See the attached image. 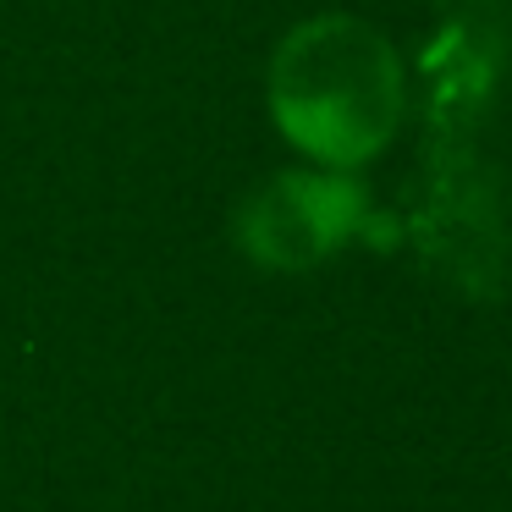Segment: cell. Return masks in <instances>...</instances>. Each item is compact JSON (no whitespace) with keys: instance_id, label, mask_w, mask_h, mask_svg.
Here are the masks:
<instances>
[{"instance_id":"obj_1","label":"cell","mask_w":512,"mask_h":512,"mask_svg":"<svg viewBox=\"0 0 512 512\" xmlns=\"http://www.w3.org/2000/svg\"><path fill=\"white\" fill-rule=\"evenodd\" d=\"M276 127L325 166H364L402 122V61L358 17H314L292 28L270 67Z\"/></svg>"},{"instance_id":"obj_2","label":"cell","mask_w":512,"mask_h":512,"mask_svg":"<svg viewBox=\"0 0 512 512\" xmlns=\"http://www.w3.org/2000/svg\"><path fill=\"white\" fill-rule=\"evenodd\" d=\"M364 226V188L347 177H276L243 210V248L270 270H309Z\"/></svg>"}]
</instances>
